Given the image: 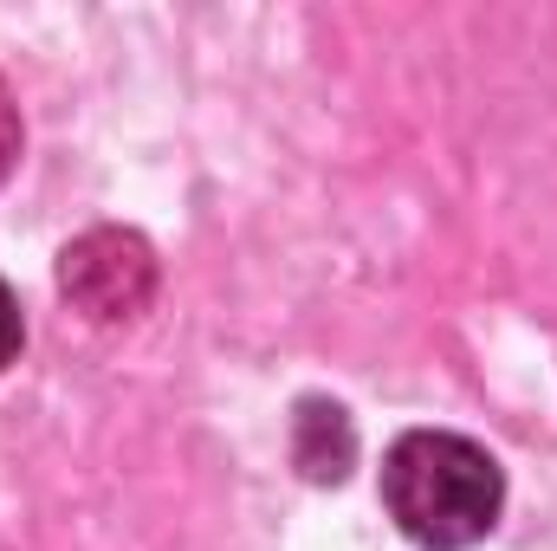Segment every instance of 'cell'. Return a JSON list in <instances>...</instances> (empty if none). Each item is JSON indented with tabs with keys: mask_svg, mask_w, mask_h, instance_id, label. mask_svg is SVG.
<instances>
[{
	"mask_svg": "<svg viewBox=\"0 0 557 551\" xmlns=\"http://www.w3.org/2000/svg\"><path fill=\"white\" fill-rule=\"evenodd\" d=\"M506 474L499 461L447 428H409L383 454V506L421 551H467L499 519Z\"/></svg>",
	"mask_w": 557,
	"mask_h": 551,
	"instance_id": "1",
	"label": "cell"
},
{
	"mask_svg": "<svg viewBox=\"0 0 557 551\" xmlns=\"http://www.w3.org/2000/svg\"><path fill=\"white\" fill-rule=\"evenodd\" d=\"M59 292L91 325H131L156 298V254L131 228H91L59 254Z\"/></svg>",
	"mask_w": 557,
	"mask_h": 551,
	"instance_id": "2",
	"label": "cell"
},
{
	"mask_svg": "<svg viewBox=\"0 0 557 551\" xmlns=\"http://www.w3.org/2000/svg\"><path fill=\"white\" fill-rule=\"evenodd\" d=\"M292 454H298L305 480H344V474H350V454H357L344 409H337V403H305V409H298V441H292Z\"/></svg>",
	"mask_w": 557,
	"mask_h": 551,
	"instance_id": "3",
	"label": "cell"
},
{
	"mask_svg": "<svg viewBox=\"0 0 557 551\" xmlns=\"http://www.w3.org/2000/svg\"><path fill=\"white\" fill-rule=\"evenodd\" d=\"M13 162H20V105H13V91L0 85V182L13 175Z\"/></svg>",
	"mask_w": 557,
	"mask_h": 551,
	"instance_id": "4",
	"label": "cell"
},
{
	"mask_svg": "<svg viewBox=\"0 0 557 551\" xmlns=\"http://www.w3.org/2000/svg\"><path fill=\"white\" fill-rule=\"evenodd\" d=\"M20 338H26V325H20V298H13L7 279H0V370L20 357Z\"/></svg>",
	"mask_w": 557,
	"mask_h": 551,
	"instance_id": "5",
	"label": "cell"
}]
</instances>
